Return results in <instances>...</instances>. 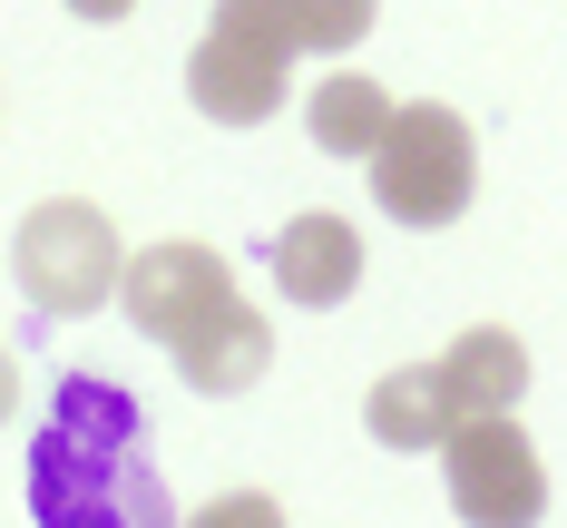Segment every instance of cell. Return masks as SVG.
Segmentation results:
<instances>
[{
  "label": "cell",
  "instance_id": "1",
  "mask_svg": "<svg viewBox=\"0 0 567 528\" xmlns=\"http://www.w3.org/2000/svg\"><path fill=\"white\" fill-rule=\"evenodd\" d=\"M30 519L40 528H176L167 479L147 469L137 402L109 372H69L30 441Z\"/></svg>",
  "mask_w": 567,
  "mask_h": 528
},
{
  "label": "cell",
  "instance_id": "2",
  "mask_svg": "<svg viewBox=\"0 0 567 528\" xmlns=\"http://www.w3.org/2000/svg\"><path fill=\"white\" fill-rule=\"evenodd\" d=\"M362 167H372L382 216H401V226H451V216H470V196H480V137H470L460 108L411 99V108H392L382 147Z\"/></svg>",
  "mask_w": 567,
  "mask_h": 528
},
{
  "label": "cell",
  "instance_id": "3",
  "mask_svg": "<svg viewBox=\"0 0 567 528\" xmlns=\"http://www.w3.org/2000/svg\"><path fill=\"white\" fill-rule=\"evenodd\" d=\"M284 69H293V40H284L275 0H216L206 40L186 59V99L216 127H265L284 108Z\"/></svg>",
  "mask_w": 567,
  "mask_h": 528
},
{
  "label": "cell",
  "instance_id": "4",
  "mask_svg": "<svg viewBox=\"0 0 567 528\" xmlns=\"http://www.w3.org/2000/svg\"><path fill=\"white\" fill-rule=\"evenodd\" d=\"M117 226L89 206V196H50V206H30L20 235H10V275L20 293L40 303V313H99L117 293Z\"/></svg>",
  "mask_w": 567,
  "mask_h": 528
},
{
  "label": "cell",
  "instance_id": "5",
  "mask_svg": "<svg viewBox=\"0 0 567 528\" xmlns=\"http://www.w3.org/2000/svg\"><path fill=\"white\" fill-rule=\"evenodd\" d=\"M441 469H451V509L470 528H538L548 519V469L528 451L518 411H489V421H460L441 441Z\"/></svg>",
  "mask_w": 567,
  "mask_h": 528
},
{
  "label": "cell",
  "instance_id": "6",
  "mask_svg": "<svg viewBox=\"0 0 567 528\" xmlns=\"http://www.w3.org/2000/svg\"><path fill=\"white\" fill-rule=\"evenodd\" d=\"M226 293H235V275H226L216 245H147V255L117 265V303H127V323H137L147 343H167V352L186 343Z\"/></svg>",
  "mask_w": 567,
  "mask_h": 528
},
{
  "label": "cell",
  "instance_id": "7",
  "mask_svg": "<svg viewBox=\"0 0 567 528\" xmlns=\"http://www.w3.org/2000/svg\"><path fill=\"white\" fill-rule=\"evenodd\" d=\"M265 362H275V323L245 303V293H226L186 343H176V372H186V392H206V402H226V392H255L265 382Z\"/></svg>",
  "mask_w": 567,
  "mask_h": 528
},
{
  "label": "cell",
  "instance_id": "8",
  "mask_svg": "<svg viewBox=\"0 0 567 528\" xmlns=\"http://www.w3.org/2000/svg\"><path fill=\"white\" fill-rule=\"evenodd\" d=\"M431 372H441L451 431L460 421H489V411H518V392H528V352H518V333H499V323H470Z\"/></svg>",
  "mask_w": 567,
  "mask_h": 528
},
{
  "label": "cell",
  "instance_id": "9",
  "mask_svg": "<svg viewBox=\"0 0 567 528\" xmlns=\"http://www.w3.org/2000/svg\"><path fill=\"white\" fill-rule=\"evenodd\" d=\"M275 284H284V303H303V313L342 303V293L362 284V235L342 226V216H293V226L275 235Z\"/></svg>",
  "mask_w": 567,
  "mask_h": 528
},
{
  "label": "cell",
  "instance_id": "10",
  "mask_svg": "<svg viewBox=\"0 0 567 528\" xmlns=\"http://www.w3.org/2000/svg\"><path fill=\"white\" fill-rule=\"evenodd\" d=\"M362 431H372L382 451H441V441H451L441 372H431V362H401V372H382V382L362 392Z\"/></svg>",
  "mask_w": 567,
  "mask_h": 528
},
{
  "label": "cell",
  "instance_id": "11",
  "mask_svg": "<svg viewBox=\"0 0 567 528\" xmlns=\"http://www.w3.org/2000/svg\"><path fill=\"white\" fill-rule=\"evenodd\" d=\"M392 108H401V99L382 89V79L333 69V79H313V108H303V127H313V147H323V157H352V167H362V157L382 147Z\"/></svg>",
  "mask_w": 567,
  "mask_h": 528
},
{
  "label": "cell",
  "instance_id": "12",
  "mask_svg": "<svg viewBox=\"0 0 567 528\" xmlns=\"http://www.w3.org/2000/svg\"><path fill=\"white\" fill-rule=\"evenodd\" d=\"M275 10H284V40H293V50L342 59L362 30H372V10H382V0H275Z\"/></svg>",
  "mask_w": 567,
  "mask_h": 528
},
{
  "label": "cell",
  "instance_id": "13",
  "mask_svg": "<svg viewBox=\"0 0 567 528\" xmlns=\"http://www.w3.org/2000/svg\"><path fill=\"white\" fill-rule=\"evenodd\" d=\"M186 528H284V509L265 499V489H235V499H206Z\"/></svg>",
  "mask_w": 567,
  "mask_h": 528
},
{
  "label": "cell",
  "instance_id": "14",
  "mask_svg": "<svg viewBox=\"0 0 567 528\" xmlns=\"http://www.w3.org/2000/svg\"><path fill=\"white\" fill-rule=\"evenodd\" d=\"M69 10H79V20H127L137 0H69Z\"/></svg>",
  "mask_w": 567,
  "mask_h": 528
},
{
  "label": "cell",
  "instance_id": "15",
  "mask_svg": "<svg viewBox=\"0 0 567 528\" xmlns=\"http://www.w3.org/2000/svg\"><path fill=\"white\" fill-rule=\"evenodd\" d=\"M10 402H20V372H10V352H0V421H10Z\"/></svg>",
  "mask_w": 567,
  "mask_h": 528
}]
</instances>
